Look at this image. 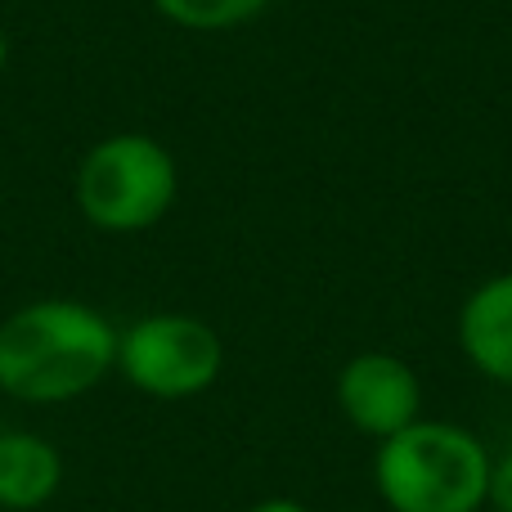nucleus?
<instances>
[{
  "instance_id": "f257e3e1",
  "label": "nucleus",
  "mask_w": 512,
  "mask_h": 512,
  "mask_svg": "<svg viewBox=\"0 0 512 512\" xmlns=\"http://www.w3.org/2000/svg\"><path fill=\"white\" fill-rule=\"evenodd\" d=\"M117 373V324L77 297H36L0 319V396L72 405Z\"/></svg>"
},
{
  "instance_id": "f03ea898",
  "label": "nucleus",
  "mask_w": 512,
  "mask_h": 512,
  "mask_svg": "<svg viewBox=\"0 0 512 512\" xmlns=\"http://www.w3.org/2000/svg\"><path fill=\"white\" fill-rule=\"evenodd\" d=\"M495 454L477 432L418 418L373 445V490L387 512H486Z\"/></svg>"
},
{
  "instance_id": "7ed1b4c3",
  "label": "nucleus",
  "mask_w": 512,
  "mask_h": 512,
  "mask_svg": "<svg viewBox=\"0 0 512 512\" xmlns=\"http://www.w3.org/2000/svg\"><path fill=\"white\" fill-rule=\"evenodd\" d=\"M176 153L144 131H117L90 144L72 176V203L81 221L104 234H144L176 207Z\"/></svg>"
},
{
  "instance_id": "20e7f679",
  "label": "nucleus",
  "mask_w": 512,
  "mask_h": 512,
  "mask_svg": "<svg viewBox=\"0 0 512 512\" xmlns=\"http://www.w3.org/2000/svg\"><path fill=\"white\" fill-rule=\"evenodd\" d=\"M117 373L149 400H194L225 373V342L207 319L153 310L117 328Z\"/></svg>"
},
{
  "instance_id": "39448f33",
  "label": "nucleus",
  "mask_w": 512,
  "mask_h": 512,
  "mask_svg": "<svg viewBox=\"0 0 512 512\" xmlns=\"http://www.w3.org/2000/svg\"><path fill=\"white\" fill-rule=\"evenodd\" d=\"M342 418L373 445L405 432L423 418V382L409 360L391 351H360L342 364L333 382Z\"/></svg>"
},
{
  "instance_id": "423d86ee",
  "label": "nucleus",
  "mask_w": 512,
  "mask_h": 512,
  "mask_svg": "<svg viewBox=\"0 0 512 512\" xmlns=\"http://www.w3.org/2000/svg\"><path fill=\"white\" fill-rule=\"evenodd\" d=\"M459 351L486 382L512 387V270L481 279L459 306Z\"/></svg>"
},
{
  "instance_id": "0eeeda50",
  "label": "nucleus",
  "mask_w": 512,
  "mask_h": 512,
  "mask_svg": "<svg viewBox=\"0 0 512 512\" xmlns=\"http://www.w3.org/2000/svg\"><path fill=\"white\" fill-rule=\"evenodd\" d=\"M68 463L59 445L27 427L0 432V512H36L63 490Z\"/></svg>"
},
{
  "instance_id": "6e6552de",
  "label": "nucleus",
  "mask_w": 512,
  "mask_h": 512,
  "mask_svg": "<svg viewBox=\"0 0 512 512\" xmlns=\"http://www.w3.org/2000/svg\"><path fill=\"white\" fill-rule=\"evenodd\" d=\"M270 5L274 0H153V9L185 32H234Z\"/></svg>"
},
{
  "instance_id": "1a4fd4ad",
  "label": "nucleus",
  "mask_w": 512,
  "mask_h": 512,
  "mask_svg": "<svg viewBox=\"0 0 512 512\" xmlns=\"http://www.w3.org/2000/svg\"><path fill=\"white\" fill-rule=\"evenodd\" d=\"M490 512H512V450L490 463Z\"/></svg>"
},
{
  "instance_id": "9d476101",
  "label": "nucleus",
  "mask_w": 512,
  "mask_h": 512,
  "mask_svg": "<svg viewBox=\"0 0 512 512\" xmlns=\"http://www.w3.org/2000/svg\"><path fill=\"white\" fill-rule=\"evenodd\" d=\"M248 512H310L306 504H297V499H283V495H274V499H256V504Z\"/></svg>"
},
{
  "instance_id": "9b49d317",
  "label": "nucleus",
  "mask_w": 512,
  "mask_h": 512,
  "mask_svg": "<svg viewBox=\"0 0 512 512\" xmlns=\"http://www.w3.org/2000/svg\"><path fill=\"white\" fill-rule=\"evenodd\" d=\"M5 63H9V36H5V27H0V72H5Z\"/></svg>"
}]
</instances>
